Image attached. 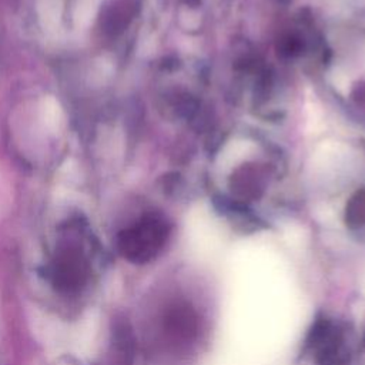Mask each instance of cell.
I'll return each mask as SVG.
<instances>
[{
  "label": "cell",
  "instance_id": "cell-3",
  "mask_svg": "<svg viewBox=\"0 0 365 365\" xmlns=\"http://www.w3.org/2000/svg\"><path fill=\"white\" fill-rule=\"evenodd\" d=\"M91 274L90 261L86 252L74 245H63L53 257L48 268L47 278L51 285L60 292H77L88 281Z\"/></svg>",
  "mask_w": 365,
  "mask_h": 365
},
{
  "label": "cell",
  "instance_id": "cell-5",
  "mask_svg": "<svg viewBox=\"0 0 365 365\" xmlns=\"http://www.w3.org/2000/svg\"><path fill=\"white\" fill-rule=\"evenodd\" d=\"M348 221L352 227L365 225V198H358L348 211Z\"/></svg>",
  "mask_w": 365,
  "mask_h": 365
},
{
  "label": "cell",
  "instance_id": "cell-4",
  "mask_svg": "<svg viewBox=\"0 0 365 365\" xmlns=\"http://www.w3.org/2000/svg\"><path fill=\"white\" fill-rule=\"evenodd\" d=\"M164 328L173 341L187 344L198 334L197 312L188 304H175L165 314Z\"/></svg>",
  "mask_w": 365,
  "mask_h": 365
},
{
  "label": "cell",
  "instance_id": "cell-1",
  "mask_svg": "<svg viewBox=\"0 0 365 365\" xmlns=\"http://www.w3.org/2000/svg\"><path fill=\"white\" fill-rule=\"evenodd\" d=\"M307 349L317 365H348L352 356L346 328L329 317H319L307 338Z\"/></svg>",
  "mask_w": 365,
  "mask_h": 365
},
{
  "label": "cell",
  "instance_id": "cell-2",
  "mask_svg": "<svg viewBox=\"0 0 365 365\" xmlns=\"http://www.w3.org/2000/svg\"><path fill=\"white\" fill-rule=\"evenodd\" d=\"M168 237L167 224L157 217H145L118 237V251L130 262L145 264L163 250Z\"/></svg>",
  "mask_w": 365,
  "mask_h": 365
}]
</instances>
